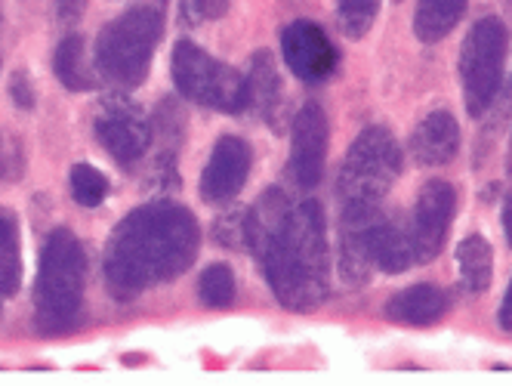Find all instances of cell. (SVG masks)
<instances>
[{"instance_id": "6da1fadb", "label": "cell", "mask_w": 512, "mask_h": 386, "mask_svg": "<svg viewBox=\"0 0 512 386\" xmlns=\"http://www.w3.org/2000/svg\"><path fill=\"white\" fill-rule=\"evenodd\" d=\"M244 241L263 263L269 288L284 309L309 312L327 297L331 254L318 201L290 204L281 189H269L244 217Z\"/></svg>"}, {"instance_id": "7a4b0ae2", "label": "cell", "mask_w": 512, "mask_h": 386, "mask_svg": "<svg viewBox=\"0 0 512 386\" xmlns=\"http://www.w3.org/2000/svg\"><path fill=\"white\" fill-rule=\"evenodd\" d=\"M201 248V226L192 210L173 201H152L127 214L105 244V288L127 303L142 291L173 282Z\"/></svg>"}, {"instance_id": "3957f363", "label": "cell", "mask_w": 512, "mask_h": 386, "mask_svg": "<svg viewBox=\"0 0 512 386\" xmlns=\"http://www.w3.org/2000/svg\"><path fill=\"white\" fill-rule=\"evenodd\" d=\"M87 257L78 235L59 226L41 251L38 285H34V328L44 337L75 331L84 312Z\"/></svg>"}, {"instance_id": "277c9868", "label": "cell", "mask_w": 512, "mask_h": 386, "mask_svg": "<svg viewBox=\"0 0 512 386\" xmlns=\"http://www.w3.org/2000/svg\"><path fill=\"white\" fill-rule=\"evenodd\" d=\"M164 38V7L142 4L108 22L96 38V72L118 87H139L149 78L155 47Z\"/></svg>"}, {"instance_id": "5b68a950", "label": "cell", "mask_w": 512, "mask_h": 386, "mask_svg": "<svg viewBox=\"0 0 512 386\" xmlns=\"http://www.w3.org/2000/svg\"><path fill=\"white\" fill-rule=\"evenodd\" d=\"M170 72L176 90L186 99L204 105V109L226 115H238L247 109V78L192 41H179L173 47Z\"/></svg>"}, {"instance_id": "8992f818", "label": "cell", "mask_w": 512, "mask_h": 386, "mask_svg": "<svg viewBox=\"0 0 512 386\" xmlns=\"http://www.w3.org/2000/svg\"><path fill=\"white\" fill-rule=\"evenodd\" d=\"M401 173V149L386 127L364 130L340 170V195L355 204H380Z\"/></svg>"}, {"instance_id": "52a82bcc", "label": "cell", "mask_w": 512, "mask_h": 386, "mask_svg": "<svg viewBox=\"0 0 512 386\" xmlns=\"http://www.w3.org/2000/svg\"><path fill=\"white\" fill-rule=\"evenodd\" d=\"M506 53H509V31L494 16L475 22L472 31L466 34L460 50V78H463V99L472 118H479L500 93Z\"/></svg>"}, {"instance_id": "ba28073f", "label": "cell", "mask_w": 512, "mask_h": 386, "mask_svg": "<svg viewBox=\"0 0 512 386\" xmlns=\"http://www.w3.org/2000/svg\"><path fill=\"white\" fill-rule=\"evenodd\" d=\"M96 139L115 164L133 167L152 146V124L133 102L112 96L102 102V112L96 115Z\"/></svg>"}, {"instance_id": "9c48e42d", "label": "cell", "mask_w": 512, "mask_h": 386, "mask_svg": "<svg viewBox=\"0 0 512 386\" xmlns=\"http://www.w3.org/2000/svg\"><path fill=\"white\" fill-rule=\"evenodd\" d=\"M281 56L290 72L306 84L327 81L337 68V47L315 22H290L281 31Z\"/></svg>"}, {"instance_id": "30bf717a", "label": "cell", "mask_w": 512, "mask_h": 386, "mask_svg": "<svg viewBox=\"0 0 512 386\" xmlns=\"http://www.w3.org/2000/svg\"><path fill=\"white\" fill-rule=\"evenodd\" d=\"M454 210H457V195L448 183L432 180L423 186V192L417 198V210H414V226H411L420 263H429L442 254L451 220H454Z\"/></svg>"}, {"instance_id": "8fae6325", "label": "cell", "mask_w": 512, "mask_h": 386, "mask_svg": "<svg viewBox=\"0 0 512 386\" xmlns=\"http://www.w3.org/2000/svg\"><path fill=\"white\" fill-rule=\"evenodd\" d=\"M253 167V152L241 136H223L213 146V155L201 173V198L210 204H226L232 201Z\"/></svg>"}, {"instance_id": "7c38bea8", "label": "cell", "mask_w": 512, "mask_h": 386, "mask_svg": "<svg viewBox=\"0 0 512 386\" xmlns=\"http://www.w3.org/2000/svg\"><path fill=\"white\" fill-rule=\"evenodd\" d=\"M327 161V115L321 105L309 102L294 118V143H290V173L306 189L318 186Z\"/></svg>"}, {"instance_id": "4fadbf2b", "label": "cell", "mask_w": 512, "mask_h": 386, "mask_svg": "<svg viewBox=\"0 0 512 386\" xmlns=\"http://www.w3.org/2000/svg\"><path fill=\"white\" fill-rule=\"evenodd\" d=\"M377 204H355L346 201L343 226H340V275L346 285H361L368 278L371 254H368V229L377 220Z\"/></svg>"}, {"instance_id": "5bb4252c", "label": "cell", "mask_w": 512, "mask_h": 386, "mask_svg": "<svg viewBox=\"0 0 512 386\" xmlns=\"http://www.w3.org/2000/svg\"><path fill=\"white\" fill-rule=\"evenodd\" d=\"M368 254H371V263L389 275L411 269L417 263L414 229L401 217L377 214V220L368 229Z\"/></svg>"}, {"instance_id": "9a60e30c", "label": "cell", "mask_w": 512, "mask_h": 386, "mask_svg": "<svg viewBox=\"0 0 512 386\" xmlns=\"http://www.w3.org/2000/svg\"><path fill=\"white\" fill-rule=\"evenodd\" d=\"M460 152V124L451 112H429L411 139V155L420 167H442Z\"/></svg>"}, {"instance_id": "2e32d148", "label": "cell", "mask_w": 512, "mask_h": 386, "mask_svg": "<svg viewBox=\"0 0 512 386\" xmlns=\"http://www.w3.org/2000/svg\"><path fill=\"white\" fill-rule=\"evenodd\" d=\"M448 309H451V297L438 285H414L408 291L395 294L386 303V315H389L392 322L417 325V328L435 325Z\"/></svg>"}, {"instance_id": "e0dca14e", "label": "cell", "mask_w": 512, "mask_h": 386, "mask_svg": "<svg viewBox=\"0 0 512 386\" xmlns=\"http://www.w3.org/2000/svg\"><path fill=\"white\" fill-rule=\"evenodd\" d=\"M281 99H284V90H281L278 65H275L272 53L269 50L253 53V59H250V75H247V105H253V109L260 112V118L269 121L278 130L281 127L278 124Z\"/></svg>"}, {"instance_id": "ac0fdd59", "label": "cell", "mask_w": 512, "mask_h": 386, "mask_svg": "<svg viewBox=\"0 0 512 386\" xmlns=\"http://www.w3.org/2000/svg\"><path fill=\"white\" fill-rule=\"evenodd\" d=\"M53 72L71 93H84L96 87V75L87 65V44L81 34H65L53 53Z\"/></svg>"}, {"instance_id": "d6986e66", "label": "cell", "mask_w": 512, "mask_h": 386, "mask_svg": "<svg viewBox=\"0 0 512 386\" xmlns=\"http://www.w3.org/2000/svg\"><path fill=\"white\" fill-rule=\"evenodd\" d=\"M457 266H460V282L469 294H485L491 288L494 254L482 235H466L457 244Z\"/></svg>"}, {"instance_id": "ffe728a7", "label": "cell", "mask_w": 512, "mask_h": 386, "mask_svg": "<svg viewBox=\"0 0 512 386\" xmlns=\"http://www.w3.org/2000/svg\"><path fill=\"white\" fill-rule=\"evenodd\" d=\"M463 13H466V0H417V16H414L417 38L426 44L448 38V31H454Z\"/></svg>"}, {"instance_id": "44dd1931", "label": "cell", "mask_w": 512, "mask_h": 386, "mask_svg": "<svg viewBox=\"0 0 512 386\" xmlns=\"http://www.w3.org/2000/svg\"><path fill=\"white\" fill-rule=\"evenodd\" d=\"M19 285H22L19 220L13 210L0 207V297H13Z\"/></svg>"}, {"instance_id": "7402d4cb", "label": "cell", "mask_w": 512, "mask_h": 386, "mask_svg": "<svg viewBox=\"0 0 512 386\" xmlns=\"http://www.w3.org/2000/svg\"><path fill=\"white\" fill-rule=\"evenodd\" d=\"M198 297L210 309L232 306V300H235V275H232V269L223 266V263L207 266L204 275H201V282H198Z\"/></svg>"}, {"instance_id": "603a6c76", "label": "cell", "mask_w": 512, "mask_h": 386, "mask_svg": "<svg viewBox=\"0 0 512 386\" xmlns=\"http://www.w3.org/2000/svg\"><path fill=\"white\" fill-rule=\"evenodd\" d=\"M105 195H108V180L102 170H96L93 164L71 167V198L81 207H99Z\"/></svg>"}, {"instance_id": "cb8c5ba5", "label": "cell", "mask_w": 512, "mask_h": 386, "mask_svg": "<svg viewBox=\"0 0 512 386\" xmlns=\"http://www.w3.org/2000/svg\"><path fill=\"white\" fill-rule=\"evenodd\" d=\"M377 13H380V0H337L340 28L355 41L371 31Z\"/></svg>"}, {"instance_id": "d4e9b609", "label": "cell", "mask_w": 512, "mask_h": 386, "mask_svg": "<svg viewBox=\"0 0 512 386\" xmlns=\"http://www.w3.org/2000/svg\"><path fill=\"white\" fill-rule=\"evenodd\" d=\"M22 170H25V158L19 143L0 133V183H19Z\"/></svg>"}, {"instance_id": "484cf974", "label": "cell", "mask_w": 512, "mask_h": 386, "mask_svg": "<svg viewBox=\"0 0 512 386\" xmlns=\"http://www.w3.org/2000/svg\"><path fill=\"white\" fill-rule=\"evenodd\" d=\"M244 217L247 214H229L223 220H216V226H213L216 241L226 244V248H232V244H241L244 241Z\"/></svg>"}, {"instance_id": "4316f807", "label": "cell", "mask_w": 512, "mask_h": 386, "mask_svg": "<svg viewBox=\"0 0 512 386\" xmlns=\"http://www.w3.org/2000/svg\"><path fill=\"white\" fill-rule=\"evenodd\" d=\"M10 96L13 102L19 105V109H34V99H38V93H34V84L28 81L25 72H16L13 81H10Z\"/></svg>"}, {"instance_id": "83f0119b", "label": "cell", "mask_w": 512, "mask_h": 386, "mask_svg": "<svg viewBox=\"0 0 512 386\" xmlns=\"http://www.w3.org/2000/svg\"><path fill=\"white\" fill-rule=\"evenodd\" d=\"M53 4H56V16L71 25V22H78L84 16L87 0H53Z\"/></svg>"}, {"instance_id": "f1b7e54d", "label": "cell", "mask_w": 512, "mask_h": 386, "mask_svg": "<svg viewBox=\"0 0 512 386\" xmlns=\"http://www.w3.org/2000/svg\"><path fill=\"white\" fill-rule=\"evenodd\" d=\"M204 16V0H179V22L182 25H198Z\"/></svg>"}, {"instance_id": "f546056e", "label": "cell", "mask_w": 512, "mask_h": 386, "mask_svg": "<svg viewBox=\"0 0 512 386\" xmlns=\"http://www.w3.org/2000/svg\"><path fill=\"white\" fill-rule=\"evenodd\" d=\"M497 325H500L506 334H512V282H509V291H506V297H503V303H500Z\"/></svg>"}, {"instance_id": "4dcf8cb0", "label": "cell", "mask_w": 512, "mask_h": 386, "mask_svg": "<svg viewBox=\"0 0 512 386\" xmlns=\"http://www.w3.org/2000/svg\"><path fill=\"white\" fill-rule=\"evenodd\" d=\"M229 10V0H204V16L207 19H219Z\"/></svg>"}, {"instance_id": "1f68e13d", "label": "cell", "mask_w": 512, "mask_h": 386, "mask_svg": "<svg viewBox=\"0 0 512 386\" xmlns=\"http://www.w3.org/2000/svg\"><path fill=\"white\" fill-rule=\"evenodd\" d=\"M503 229H506V238H509V244H512V195H509L506 204H503Z\"/></svg>"}, {"instance_id": "d6a6232c", "label": "cell", "mask_w": 512, "mask_h": 386, "mask_svg": "<svg viewBox=\"0 0 512 386\" xmlns=\"http://www.w3.org/2000/svg\"><path fill=\"white\" fill-rule=\"evenodd\" d=\"M158 7H164V0H158Z\"/></svg>"}, {"instance_id": "836d02e7", "label": "cell", "mask_w": 512, "mask_h": 386, "mask_svg": "<svg viewBox=\"0 0 512 386\" xmlns=\"http://www.w3.org/2000/svg\"><path fill=\"white\" fill-rule=\"evenodd\" d=\"M509 7H512V0H509Z\"/></svg>"}]
</instances>
